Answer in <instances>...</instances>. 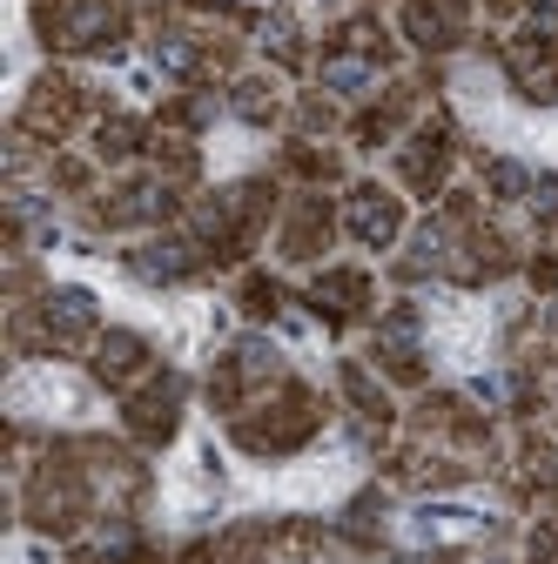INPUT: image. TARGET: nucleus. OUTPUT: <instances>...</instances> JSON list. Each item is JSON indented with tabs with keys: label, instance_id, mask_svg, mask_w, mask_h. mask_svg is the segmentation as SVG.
Instances as JSON below:
<instances>
[{
	"label": "nucleus",
	"instance_id": "obj_1",
	"mask_svg": "<svg viewBox=\"0 0 558 564\" xmlns=\"http://www.w3.org/2000/svg\"><path fill=\"white\" fill-rule=\"evenodd\" d=\"M115 101H101L88 82H75L67 67H47V75H34V88L21 95V115H14V128H28L41 149H61L67 134H75L82 121H101Z\"/></svg>",
	"mask_w": 558,
	"mask_h": 564
},
{
	"label": "nucleus",
	"instance_id": "obj_2",
	"mask_svg": "<svg viewBox=\"0 0 558 564\" xmlns=\"http://www.w3.org/2000/svg\"><path fill=\"white\" fill-rule=\"evenodd\" d=\"M182 397H189V383H182L175 370H155L142 390L121 397V437L142 444V451L175 444V431H182Z\"/></svg>",
	"mask_w": 558,
	"mask_h": 564
},
{
	"label": "nucleus",
	"instance_id": "obj_3",
	"mask_svg": "<svg viewBox=\"0 0 558 564\" xmlns=\"http://www.w3.org/2000/svg\"><path fill=\"white\" fill-rule=\"evenodd\" d=\"M303 303H310L330 329H357V323H371V316H377V275H371V269H357V262H330V269H316V275H310Z\"/></svg>",
	"mask_w": 558,
	"mask_h": 564
},
{
	"label": "nucleus",
	"instance_id": "obj_4",
	"mask_svg": "<svg viewBox=\"0 0 558 564\" xmlns=\"http://www.w3.org/2000/svg\"><path fill=\"white\" fill-rule=\"evenodd\" d=\"M336 229H343L336 202L323 188H303L297 202H283V216H276V256H283V262H323Z\"/></svg>",
	"mask_w": 558,
	"mask_h": 564
},
{
	"label": "nucleus",
	"instance_id": "obj_5",
	"mask_svg": "<svg viewBox=\"0 0 558 564\" xmlns=\"http://www.w3.org/2000/svg\"><path fill=\"white\" fill-rule=\"evenodd\" d=\"M155 370H162V364H155V343H149L142 329H101L95 349H88V377H95L101 390H115V397L142 390Z\"/></svg>",
	"mask_w": 558,
	"mask_h": 564
},
{
	"label": "nucleus",
	"instance_id": "obj_6",
	"mask_svg": "<svg viewBox=\"0 0 558 564\" xmlns=\"http://www.w3.org/2000/svg\"><path fill=\"white\" fill-rule=\"evenodd\" d=\"M343 229H351L364 249H397L404 242V195L384 182H357L343 195Z\"/></svg>",
	"mask_w": 558,
	"mask_h": 564
},
{
	"label": "nucleus",
	"instance_id": "obj_7",
	"mask_svg": "<svg viewBox=\"0 0 558 564\" xmlns=\"http://www.w3.org/2000/svg\"><path fill=\"white\" fill-rule=\"evenodd\" d=\"M229 115L249 121V128H276V121L290 115L283 75H236V82H229Z\"/></svg>",
	"mask_w": 558,
	"mask_h": 564
},
{
	"label": "nucleus",
	"instance_id": "obj_8",
	"mask_svg": "<svg viewBox=\"0 0 558 564\" xmlns=\"http://www.w3.org/2000/svg\"><path fill=\"white\" fill-rule=\"evenodd\" d=\"M283 303H290V296H283V282H276L269 269H249V275L236 282V310H243L249 323H276V316H283Z\"/></svg>",
	"mask_w": 558,
	"mask_h": 564
},
{
	"label": "nucleus",
	"instance_id": "obj_9",
	"mask_svg": "<svg viewBox=\"0 0 558 564\" xmlns=\"http://www.w3.org/2000/svg\"><path fill=\"white\" fill-rule=\"evenodd\" d=\"M525 208H532V223L551 236V229H558V175H532V195H525Z\"/></svg>",
	"mask_w": 558,
	"mask_h": 564
}]
</instances>
